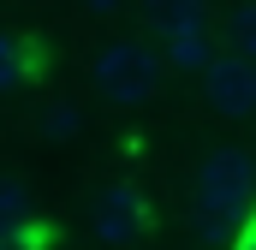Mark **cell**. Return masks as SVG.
Returning <instances> with one entry per match:
<instances>
[{
    "instance_id": "obj_1",
    "label": "cell",
    "mask_w": 256,
    "mask_h": 250,
    "mask_svg": "<svg viewBox=\"0 0 256 250\" xmlns=\"http://www.w3.org/2000/svg\"><path fill=\"white\" fill-rule=\"evenodd\" d=\"M256 208V155L250 149H208L196 167V220L208 232L244 220Z\"/></svg>"
},
{
    "instance_id": "obj_2",
    "label": "cell",
    "mask_w": 256,
    "mask_h": 250,
    "mask_svg": "<svg viewBox=\"0 0 256 250\" xmlns=\"http://www.w3.org/2000/svg\"><path fill=\"white\" fill-rule=\"evenodd\" d=\"M161 72H167V60H161L149 42H108V48L90 60V84H96V96L114 102V108H143V102H155Z\"/></svg>"
},
{
    "instance_id": "obj_3",
    "label": "cell",
    "mask_w": 256,
    "mask_h": 250,
    "mask_svg": "<svg viewBox=\"0 0 256 250\" xmlns=\"http://www.w3.org/2000/svg\"><path fill=\"white\" fill-rule=\"evenodd\" d=\"M202 108L214 120H256V60L214 54L202 72Z\"/></svg>"
},
{
    "instance_id": "obj_4",
    "label": "cell",
    "mask_w": 256,
    "mask_h": 250,
    "mask_svg": "<svg viewBox=\"0 0 256 250\" xmlns=\"http://www.w3.org/2000/svg\"><path fill=\"white\" fill-rule=\"evenodd\" d=\"M96 232H102L108 244H131L137 232H149V202H143V190L108 185L96 196Z\"/></svg>"
},
{
    "instance_id": "obj_5",
    "label": "cell",
    "mask_w": 256,
    "mask_h": 250,
    "mask_svg": "<svg viewBox=\"0 0 256 250\" xmlns=\"http://www.w3.org/2000/svg\"><path fill=\"white\" fill-rule=\"evenodd\" d=\"M161 60L173 72H208V60H214V24H173V30H161Z\"/></svg>"
},
{
    "instance_id": "obj_6",
    "label": "cell",
    "mask_w": 256,
    "mask_h": 250,
    "mask_svg": "<svg viewBox=\"0 0 256 250\" xmlns=\"http://www.w3.org/2000/svg\"><path fill=\"white\" fill-rule=\"evenodd\" d=\"M220 42H226V54H244V60H256V0L232 6V12L220 18Z\"/></svg>"
},
{
    "instance_id": "obj_7",
    "label": "cell",
    "mask_w": 256,
    "mask_h": 250,
    "mask_svg": "<svg viewBox=\"0 0 256 250\" xmlns=\"http://www.w3.org/2000/svg\"><path fill=\"white\" fill-rule=\"evenodd\" d=\"M155 30H173V24H208V0H149L143 6Z\"/></svg>"
},
{
    "instance_id": "obj_8",
    "label": "cell",
    "mask_w": 256,
    "mask_h": 250,
    "mask_svg": "<svg viewBox=\"0 0 256 250\" xmlns=\"http://www.w3.org/2000/svg\"><path fill=\"white\" fill-rule=\"evenodd\" d=\"M78 108H72V102H54V108H48V114H42V137H54V143H66V137H78Z\"/></svg>"
},
{
    "instance_id": "obj_9",
    "label": "cell",
    "mask_w": 256,
    "mask_h": 250,
    "mask_svg": "<svg viewBox=\"0 0 256 250\" xmlns=\"http://www.w3.org/2000/svg\"><path fill=\"white\" fill-rule=\"evenodd\" d=\"M24 214H30V196H24V185H0V232L24 226Z\"/></svg>"
},
{
    "instance_id": "obj_10",
    "label": "cell",
    "mask_w": 256,
    "mask_h": 250,
    "mask_svg": "<svg viewBox=\"0 0 256 250\" xmlns=\"http://www.w3.org/2000/svg\"><path fill=\"white\" fill-rule=\"evenodd\" d=\"M18 78H24V42L0 30V90H12Z\"/></svg>"
},
{
    "instance_id": "obj_11",
    "label": "cell",
    "mask_w": 256,
    "mask_h": 250,
    "mask_svg": "<svg viewBox=\"0 0 256 250\" xmlns=\"http://www.w3.org/2000/svg\"><path fill=\"white\" fill-rule=\"evenodd\" d=\"M232 250H256V208L244 214V226H238V244H232Z\"/></svg>"
},
{
    "instance_id": "obj_12",
    "label": "cell",
    "mask_w": 256,
    "mask_h": 250,
    "mask_svg": "<svg viewBox=\"0 0 256 250\" xmlns=\"http://www.w3.org/2000/svg\"><path fill=\"white\" fill-rule=\"evenodd\" d=\"M78 6H84V12H96V18H108V12H120L126 0H78Z\"/></svg>"
}]
</instances>
